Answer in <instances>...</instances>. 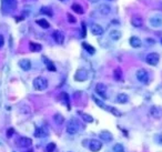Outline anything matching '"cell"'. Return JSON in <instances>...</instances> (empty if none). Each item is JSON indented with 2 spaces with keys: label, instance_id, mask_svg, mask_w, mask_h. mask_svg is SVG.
Listing matches in <instances>:
<instances>
[{
  "label": "cell",
  "instance_id": "obj_29",
  "mask_svg": "<svg viewBox=\"0 0 162 152\" xmlns=\"http://www.w3.org/2000/svg\"><path fill=\"white\" fill-rule=\"evenodd\" d=\"M113 77H114V79L116 80H121L122 78V70L120 69V68H117V69H114V71H113Z\"/></svg>",
  "mask_w": 162,
  "mask_h": 152
},
{
  "label": "cell",
  "instance_id": "obj_25",
  "mask_svg": "<svg viewBox=\"0 0 162 152\" xmlns=\"http://www.w3.org/2000/svg\"><path fill=\"white\" fill-rule=\"evenodd\" d=\"M127 101H128V96L125 93H119L117 96V102H119V103H125Z\"/></svg>",
  "mask_w": 162,
  "mask_h": 152
},
{
  "label": "cell",
  "instance_id": "obj_4",
  "mask_svg": "<svg viewBox=\"0 0 162 152\" xmlns=\"http://www.w3.org/2000/svg\"><path fill=\"white\" fill-rule=\"evenodd\" d=\"M159 60H160L159 54H158V53H154V52L149 53V54L147 56V58H145L147 63L150 64V66H157V64L159 63Z\"/></svg>",
  "mask_w": 162,
  "mask_h": 152
},
{
  "label": "cell",
  "instance_id": "obj_17",
  "mask_svg": "<svg viewBox=\"0 0 162 152\" xmlns=\"http://www.w3.org/2000/svg\"><path fill=\"white\" fill-rule=\"evenodd\" d=\"M99 138L101 139L102 141H110V140L113 139V135L109 131H102L99 133Z\"/></svg>",
  "mask_w": 162,
  "mask_h": 152
},
{
  "label": "cell",
  "instance_id": "obj_20",
  "mask_svg": "<svg viewBox=\"0 0 162 152\" xmlns=\"http://www.w3.org/2000/svg\"><path fill=\"white\" fill-rule=\"evenodd\" d=\"M109 36H110V38H111L112 40H119L120 38H121V32L119 30H111L110 31V33H109Z\"/></svg>",
  "mask_w": 162,
  "mask_h": 152
},
{
  "label": "cell",
  "instance_id": "obj_23",
  "mask_svg": "<svg viewBox=\"0 0 162 152\" xmlns=\"http://www.w3.org/2000/svg\"><path fill=\"white\" fill-rule=\"evenodd\" d=\"M42 60L44 61V63H46V66H47V68H48V70L50 71H56V67L53 66V63L51 62L49 59H47L46 57H42Z\"/></svg>",
  "mask_w": 162,
  "mask_h": 152
},
{
  "label": "cell",
  "instance_id": "obj_40",
  "mask_svg": "<svg viewBox=\"0 0 162 152\" xmlns=\"http://www.w3.org/2000/svg\"><path fill=\"white\" fill-rule=\"evenodd\" d=\"M88 1H90V2H98L99 0H88Z\"/></svg>",
  "mask_w": 162,
  "mask_h": 152
},
{
  "label": "cell",
  "instance_id": "obj_16",
  "mask_svg": "<svg viewBox=\"0 0 162 152\" xmlns=\"http://www.w3.org/2000/svg\"><path fill=\"white\" fill-rule=\"evenodd\" d=\"M150 25L152 27H161L162 26V17L160 16H154L150 19Z\"/></svg>",
  "mask_w": 162,
  "mask_h": 152
},
{
  "label": "cell",
  "instance_id": "obj_5",
  "mask_svg": "<svg viewBox=\"0 0 162 152\" xmlns=\"http://www.w3.org/2000/svg\"><path fill=\"white\" fill-rule=\"evenodd\" d=\"M1 3L6 10H15L17 8V0H1Z\"/></svg>",
  "mask_w": 162,
  "mask_h": 152
},
{
  "label": "cell",
  "instance_id": "obj_12",
  "mask_svg": "<svg viewBox=\"0 0 162 152\" xmlns=\"http://www.w3.org/2000/svg\"><path fill=\"white\" fill-rule=\"evenodd\" d=\"M97 10H98V12H99L100 15H102V16H108V15L111 12V8H110L108 5L102 3V5H99V6H98Z\"/></svg>",
  "mask_w": 162,
  "mask_h": 152
},
{
  "label": "cell",
  "instance_id": "obj_41",
  "mask_svg": "<svg viewBox=\"0 0 162 152\" xmlns=\"http://www.w3.org/2000/svg\"><path fill=\"white\" fill-rule=\"evenodd\" d=\"M61 1H66V0H61Z\"/></svg>",
  "mask_w": 162,
  "mask_h": 152
},
{
  "label": "cell",
  "instance_id": "obj_32",
  "mask_svg": "<svg viewBox=\"0 0 162 152\" xmlns=\"http://www.w3.org/2000/svg\"><path fill=\"white\" fill-rule=\"evenodd\" d=\"M41 13H44V15H48V16H52L53 12H52V9L50 7H42L41 8Z\"/></svg>",
  "mask_w": 162,
  "mask_h": 152
},
{
  "label": "cell",
  "instance_id": "obj_6",
  "mask_svg": "<svg viewBox=\"0 0 162 152\" xmlns=\"http://www.w3.org/2000/svg\"><path fill=\"white\" fill-rule=\"evenodd\" d=\"M88 79V72L84 70V69H78L77 72L74 73V80L77 81H86Z\"/></svg>",
  "mask_w": 162,
  "mask_h": 152
},
{
  "label": "cell",
  "instance_id": "obj_30",
  "mask_svg": "<svg viewBox=\"0 0 162 152\" xmlns=\"http://www.w3.org/2000/svg\"><path fill=\"white\" fill-rule=\"evenodd\" d=\"M60 99L62 101L64 102V103H67V106H68V108H70V103H69V96H68V93H66V92H62L60 94Z\"/></svg>",
  "mask_w": 162,
  "mask_h": 152
},
{
  "label": "cell",
  "instance_id": "obj_36",
  "mask_svg": "<svg viewBox=\"0 0 162 152\" xmlns=\"http://www.w3.org/2000/svg\"><path fill=\"white\" fill-rule=\"evenodd\" d=\"M67 17H68V21H69L70 23H76V22H77V19H76L72 15H70V13H68Z\"/></svg>",
  "mask_w": 162,
  "mask_h": 152
},
{
  "label": "cell",
  "instance_id": "obj_24",
  "mask_svg": "<svg viewBox=\"0 0 162 152\" xmlns=\"http://www.w3.org/2000/svg\"><path fill=\"white\" fill-rule=\"evenodd\" d=\"M71 9L74 11V12L79 13V15H82V13H84V10H83V8L81 7L80 5H78V3H74V5H72V6H71Z\"/></svg>",
  "mask_w": 162,
  "mask_h": 152
},
{
  "label": "cell",
  "instance_id": "obj_31",
  "mask_svg": "<svg viewBox=\"0 0 162 152\" xmlns=\"http://www.w3.org/2000/svg\"><path fill=\"white\" fill-rule=\"evenodd\" d=\"M112 150H113V152H124V148L121 143H117V144L113 145Z\"/></svg>",
  "mask_w": 162,
  "mask_h": 152
},
{
  "label": "cell",
  "instance_id": "obj_14",
  "mask_svg": "<svg viewBox=\"0 0 162 152\" xmlns=\"http://www.w3.org/2000/svg\"><path fill=\"white\" fill-rule=\"evenodd\" d=\"M103 31H104V29L102 28L100 25H98V23H92L91 25L92 35H94V36H101L102 33H103Z\"/></svg>",
  "mask_w": 162,
  "mask_h": 152
},
{
  "label": "cell",
  "instance_id": "obj_38",
  "mask_svg": "<svg viewBox=\"0 0 162 152\" xmlns=\"http://www.w3.org/2000/svg\"><path fill=\"white\" fill-rule=\"evenodd\" d=\"M81 27H82V38H84V37H86V25L82 22V23H81Z\"/></svg>",
  "mask_w": 162,
  "mask_h": 152
},
{
  "label": "cell",
  "instance_id": "obj_42",
  "mask_svg": "<svg viewBox=\"0 0 162 152\" xmlns=\"http://www.w3.org/2000/svg\"><path fill=\"white\" fill-rule=\"evenodd\" d=\"M161 43H162V40H161Z\"/></svg>",
  "mask_w": 162,
  "mask_h": 152
},
{
  "label": "cell",
  "instance_id": "obj_35",
  "mask_svg": "<svg viewBox=\"0 0 162 152\" xmlns=\"http://www.w3.org/2000/svg\"><path fill=\"white\" fill-rule=\"evenodd\" d=\"M56 151V144L54 143H49L48 145H47V148H46V152H54Z\"/></svg>",
  "mask_w": 162,
  "mask_h": 152
},
{
  "label": "cell",
  "instance_id": "obj_39",
  "mask_svg": "<svg viewBox=\"0 0 162 152\" xmlns=\"http://www.w3.org/2000/svg\"><path fill=\"white\" fill-rule=\"evenodd\" d=\"M3 44H5V38L2 35H0V49L3 47Z\"/></svg>",
  "mask_w": 162,
  "mask_h": 152
},
{
  "label": "cell",
  "instance_id": "obj_2",
  "mask_svg": "<svg viewBox=\"0 0 162 152\" xmlns=\"http://www.w3.org/2000/svg\"><path fill=\"white\" fill-rule=\"evenodd\" d=\"M79 130V123L77 120H74V119H71L70 121L68 122V124H67V132L69 133V134H76L77 132Z\"/></svg>",
  "mask_w": 162,
  "mask_h": 152
},
{
  "label": "cell",
  "instance_id": "obj_18",
  "mask_svg": "<svg viewBox=\"0 0 162 152\" xmlns=\"http://www.w3.org/2000/svg\"><path fill=\"white\" fill-rule=\"evenodd\" d=\"M48 134V130L44 128V127H42V128H37V130L35 132V135L37 137V138H42V137H46Z\"/></svg>",
  "mask_w": 162,
  "mask_h": 152
},
{
  "label": "cell",
  "instance_id": "obj_28",
  "mask_svg": "<svg viewBox=\"0 0 162 152\" xmlns=\"http://www.w3.org/2000/svg\"><path fill=\"white\" fill-rule=\"evenodd\" d=\"M82 47H83V49H84V50L88 51V53H89V54H93V53L96 52V49H94L92 46L88 44V43H86V42H83V43H82Z\"/></svg>",
  "mask_w": 162,
  "mask_h": 152
},
{
  "label": "cell",
  "instance_id": "obj_27",
  "mask_svg": "<svg viewBox=\"0 0 162 152\" xmlns=\"http://www.w3.org/2000/svg\"><path fill=\"white\" fill-rule=\"evenodd\" d=\"M36 22L40 26L41 28H43V29H48V28L50 27V23H49L47 20H44V19H38Z\"/></svg>",
  "mask_w": 162,
  "mask_h": 152
},
{
  "label": "cell",
  "instance_id": "obj_19",
  "mask_svg": "<svg viewBox=\"0 0 162 152\" xmlns=\"http://www.w3.org/2000/svg\"><path fill=\"white\" fill-rule=\"evenodd\" d=\"M130 44H131V47H133V48H140L142 42L138 37H131L130 38Z\"/></svg>",
  "mask_w": 162,
  "mask_h": 152
},
{
  "label": "cell",
  "instance_id": "obj_11",
  "mask_svg": "<svg viewBox=\"0 0 162 152\" xmlns=\"http://www.w3.org/2000/svg\"><path fill=\"white\" fill-rule=\"evenodd\" d=\"M131 23L132 26H134L137 28H140L143 25V19H142L141 16H139V15H133L131 18Z\"/></svg>",
  "mask_w": 162,
  "mask_h": 152
},
{
  "label": "cell",
  "instance_id": "obj_1",
  "mask_svg": "<svg viewBox=\"0 0 162 152\" xmlns=\"http://www.w3.org/2000/svg\"><path fill=\"white\" fill-rule=\"evenodd\" d=\"M33 88L38 91H43L48 88V80L43 77H37L33 80Z\"/></svg>",
  "mask_w": 162,
  "mask_h": 152
},
{
  "label": "cell",
  "instance_id": "obj_7",
  "mask_svg": "<svg viewBox=\"0 0 162 152\" xmlns=\"http://www.w3.org/2000/svg\"><path fill=\"white\" fill-rule=\"evenodd\" d=\"M96 92L101 97L102 99H107V87L103 83H98L96 86Z\"/></svg>",
  "mask_w": 162,
  "mask_h": 152
},
{
  "label": "cell",
  "instance_id": "obj_33",
  "mask_svg": "<svg viewBox=\"0 0 162 152\" xmlns=\"http://www.w3.org/2000/svg\"><path fill=\"white\" fill-rule=\"evenodd\" d=\"M107 111L111 112L113 115H116V117H120L121 115V113L119 110H117L116 108H112V107H108V109H107Z\"/></svg>",
  "mask_w": 162,
  "mask_h": 152
},
{
  "label": "cell",
  "instance_id": "obj_8",
  "mask_svg": "<svg viewBox=\"0 0 162 152\" xmlns=\"http://www.w3.org/2000/svg\"><path fill=\"white\" fill-rule=\"evenodd\" d=\"M17 144L20 147V148H29L32 145V141H31L30 138H27V137H21L20 139L18 140Z\"/></svg>",
  "mask_w": 162,
  "mask_h": 152
},
{
  "label": "cell",
  "instance_id": "obj_37",
  "mask_svg": "<svg viewBox=\"0 0 162 152\" xmlns=\"http://www.w3.org/2000/svg\"><path fill=\"white\" fill-rule=\"evenodd\" d=\"M13 132H15V130H13L12 128H10V129H8V130H7V137H8V138H10L11 135L13 134Z\"/></svg>",
  "mask_w": 162,
  "mask_h": 152
},
{
  "label": "cell",
  "instance_id": "obj_13",
  "mask_svg": "<svg viewBox=\"0 0 162 152\" xmlns=\"http://www.w3.org/2000/svg\"><path fill=\"white\" fill-rule=\"evenodd\" d=\"M102 148V143L98 140H91L89 143V149L93 152H98L99 150H101Z\"/></svg>",
  "mask_w": 162,
  "mask_h": 152
},
{
  "label": "cell",
  "instance_id": "obj_34",
  "mask_svg": "<svg viewBox=\"0 0 162 152\" xmlns=\"http://www.w3.org/2000/svg\"><path fill=\"white\" fill-rule=\"evenodd\" d=\"M92 98H93L94 102H96V103H97V104H98V106H99L100 108L104 109V110H107V109H108V107H107V106H106V104H104V103H103L102 101H100L99 99H97V98H96V97H93V96H92Z\"/></svg>",
  "mask_w": 162,
  "mask_h": 152
},
{
  "label": "cell",
  "instance_id": "obj_15",
  "mask_svg": "<svg viewBox=\"0 0 162 152\" xmlns=\"http://www.w3.org/2000/svg\"><path fill=\"white\" fill-rule=\"evenodd\" d=\"M18 64L21 69L25 71H28L31 69V61L29 59H21V60H19Z\"/></svg>",
  "mask_w": 162,
  "mask_h": 152
},
{
  "label": "cell",
  "instance_id": "obj_9",
  "mask_svg": "<svg viewBox=\"0 0 162 152\" xmlns=\"http://www.w3.org/2000/svg\"><path fill=\"white\" fill-rule=\"evenodd\" d=\"M52 37H53V40L56 41L58 44H62V43H63V41H64V33H63V32H61L60 30L53 31Z\"/></svg>",
  "mask_w": 162,
  "mask_h": 152
},
{
  "label": "cell",
  "instance_id": "obj_3",
  "mask_svg": "<svg viewBox=\"0 0 162 152\" xmlns=\"http://www.w3.org/2000/svg\"><path fill=\"white\" fill-rule=\"evenodd\" d=\"M137 79L142 83H148L149 82V73L144 69H139L137 71Z\"/></svg>",
  "mask_w": 162,
  "mask_h": 152
},
{
  "label": "cell",
  "instance_id": "obj_10",
  "mask_svg": "<svg viewBox=\"0 0 162 152\" xmlns=\"http://www.w3.org/2000/svg\"><path fill=\"white\" fill-rule=\"evenodd\" d=\"M150 115L154 119H160L162 117V108L157 107V106L152 107L150 109Z\"/></svg>",
  "mask_w": 162,
  "mask_h": 152
},
{
  "label": "cell",
  "instance_id": "obj_22",
  "mask_svg": "<svg viewBox=\"0 0 162 152\" xmlns=\"http://www.w3.org/2000/svg\"><path fill=\"white\" fill-rule=\"evenodd\" d=\"M53 120H54V122H56L57 124L61 125V124L64 122V118H63V115H62V114L57 113V114H54V115H53Z\"/></svg>",
  "mask_w": 162,
  "mask_h": 152
},
{
  "label": "cell",
  "instance_id": "obj_21",
  "mask_svg": "<svg viewBox=\"0 0 162 152\" xmlns=\"http://www.w3.org/2000/svg\"><path fill=\"white\" fill-rule=\"evenodd\" d=\"M29 46H30V50L33 51V52H39V51H41V49H42L41 44L36 43V42H30Z\"/></svg>",
  "mask_w": 162,
  "mask_h": 152
},
{
  "label": "cell",
  "instance_id": "obj_26",
  "mask_svg": "<svg viewBox=\"0 0 162 152\" xmlns=\"http://www.w3.org/2000/svg\"><path fill=\"white\" fill-rule=\"evenodd\" d=\"M79 114L81 115V118L83 119V121L88 122V123H90V122H93V118H92L90 114H88V113H84V112H79Z\"/></svg>",
  "mask_w": 162,
  "mask_h": 152
}]
</instances>
